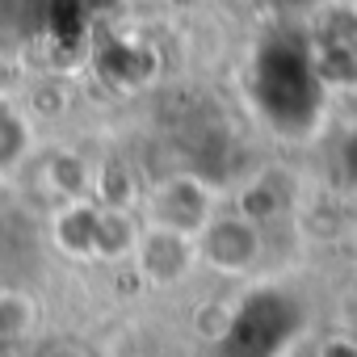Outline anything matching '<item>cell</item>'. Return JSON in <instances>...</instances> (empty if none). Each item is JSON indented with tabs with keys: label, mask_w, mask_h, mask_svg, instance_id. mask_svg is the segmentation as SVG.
Wrapping results in <instances>:
<instances>
[{
	"label": "cell",
	"mask_w": 357,
	"mask_h": 357,
	"mask_svg": "<svg viewBox=\"0 0 357 357\" xmlns=\"http://www.w3.org/2000/svg\"><path fill=\"white\" fill-rule=\"evenodd\" d=\"M151 211H155V223L151 227H168L176 236H202V227L211 223V202H206V190L194 181V176H172L168 185L155 190L151 198Z\"/></svg>",
	"instance_id": "1"
},
{
	"label": "cell",
	"mask_w": 357,
	"mask_h": 357,
	"mask_svg": "<svg viewBox=\"0 0 357 357\" xmlns=\"http://www.w3.org/2000/svg\"><path fill=\"white\" fill-rule=\"evenodd\" d=\"M198 248L215 269L236 273V269H248L257 261L261 240H257V227L244 219H211L198 236Z\"/></svg>",
	"instance_id": "2"
},
{
	"label": "cell",
	"mask_w": 357,
	"mask_h": 357,
	"mask_svg": "<svg viewBox=\"0 0 357 357\" xmlns=\"http://www.w3.org/2000/svg\"><path fill=\"white\" fill-rule=\"evenodd\" d=\"M135 257L151 282H176L194 261V244H190V236H176L168 227H147V231H139Z\"/></svg>",
	"instance_id": "3"
},
{
	"label": "cell",
	"mask_w": 357,
	"mask_h": 357,
	"mask_svg": "<svg viewBox=\"0 0 357 357\" xmlns=\"http://www.w3.org/2000/svg\"><path fill=\"white\" fill-rule=\"evenodd\" d=\"M135 244H139V231L126 211H118V206L97 211V219H93V252L97 257H122V252H135Z\"/></svg>",
	"instance_id": "4"
},
{
	"label": "cell",
	"mask_w": 357,
	"mask_h": 357,
	"mask_svg": "<svg viewBox=\"0 0 357 357\" xmlns=\"http://www.w3.org/2000/svg\"><path fill=\"white\" fill-rule=\"evenodd\" d=\"M34 328V303L17 290L0 294V340H22Z\"/></svg>",
	"instance_id": "5"
},
{
	"label": "cell",
	"mask_w": 357,
	"mask_h": 357,
	"mask_svg": "<svg viewBox=\"0 0 357 357\" xmlns=\"http://www.w3.org/2000/svg\"><path fill=\"white\" fill-rule=\"evenodd\" d=\"M319 357H357V344L353 340H328Z\"/></svg>",
	"instance_id": "6"
},
{
	"label": "cell",
	"mask_w": 357,
	"mask_h": 357,
	"mask_svg": "<svg viewBox=\"0 0 357 357\" xmlns=\"http://www.w3.org/2000/svg\"><path fill=\"white\" fill-rule=\"evenodd\" d=\"M43 357H89V353H84L80 344H51Z\"/></svg>",
	"instance_id": "7"
}]
</instances>
